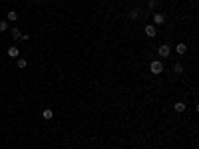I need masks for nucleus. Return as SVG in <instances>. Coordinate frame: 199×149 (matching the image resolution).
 <instances>
[{"mask_svg":"<svg viewBox=\"0 0 199 149\" xmlns=\"http://www.w3.org/2000/svg\"><path fill=\"white\" fill-rule=\"evenodd\" d=\"M183 72H185V68H183V64H181V62H177L175 66H173V74H175V76H181Z\"/></svg>","mask_w":199,"mask_h":149,"instance_id":"39448f33","label":"nucleus"},{"mask_svg":"<svg viewBox=\"0 0 199 149\" xmlns=\"http://www.w3.org/2000/svg\"><path fill=\"white\" fill-rule=\"evenodd\" d=\"M139 2H144V0H139Z\"/></svg>","mask_w":199,"mask_h":149,"instance_id":"dca6fc26","label":"nucleus"},{"mask_svg":"<svg viewBox=\"0 0 199 149\" xmlns=\"http://www.w3.org/2000/svg\"><path fill=\"white\" fill-rule=\"evenodd\" d=\"M157 54H159V58H167L169 54H171V48H169V44H161V46H159V50H157Z\"/></svg>","mask_w":199,"mask_h":149,"instance_id":"7ed1b4c3","label":"nucleus"},{"mask_svg":"<svg viewBox=\"0 0 199 149\" xmlns=\"http://www.w3.org/2000/svg\"><path fill=\"white\" fill-rule=\"evenodd\" d=\"M139 16H142V10H139V8H132V10H130V18H132V20L139 18Z\"/></svg>","mask_w":199,"mask_h":149,"instance_id":"9d476101","label":"nucleus"},{"mask_svg":"<svg viewBox=\"0 0 199 149\" xmlns=\"http://www.w3.org/2000/svg\"><path fill=\"white\" fill-rule=\"evenodd\" d=\"M185 107H187V105H185L183 102H177L175 105H173V109H175L177 113H183V111H185Z\"/></svg>","mask_w":199,"mask_h":149,"instance_id":"6e6552de","label":"nucleus"},{"mask_svg":"<svg viewBox=\"0 0 199 149\" xmlns=\"http://www.w3.org/2000/svg\"><path fill=\"white\" fill-rule=\"evenodd\" d=\"M149 70H151V74H155V76H159V74L163 72V64H161L159 60H153V62L149 64Z\"/></svg>","mask_w":199,"mask_h":149,"instance_id":"f257e3e1","label":"nucleus"},{"mask_svg":"<svg viewBox=\"0 0 199 149\" xmlns=\"http://www.w3.org/2000/svg\"><path fill=\"white\" fill-rule=\"evenodd\" d=\"M16 18H18V12H8V14H6V20H8V22H14V20H16Z\"/></svg>","mask_w":199,"mask_h":149,"instance_id":"f8f14e48","label":"nucleus"},{"mask_svg":"<svg viewBox=\"0 0 199 149\" xmlns=\"http://www.w3.org/2000/svg\"><path fill=\"white\" fill-rule=\"evenodd\" d=\"M42 117H44V119H48V121H50V119L54 117V111H52L50 107H44V109H42Z\"/></svg>","mask_w":199,"mask_h":149,"instance_id":"423d86ee","label":"nucleus"},{"mask_svg":"<svg viewBox=\"0 0 199 149\" xmlns=\"http://www.w3.org/2000/svg\"><path fill=\"white\" fill-rule=\"evenodd\" d=\"M6 54H8L10 58H18V54H20V52H18V48H16V46H10V48H8V52H6Z\"/></svg>","mask_w":199,"mask_h":149,"instance_id":"9b49d317","label":"nucleus"},{"mask_svg":"<svg viewBox=\"0 0 199 149\" xmlns=\"http://www.w3.org/2000/svg\"><path fill=\"white\" fill-rule=\"evenodd\" d=\"M8 30V22L6 20H0V32H6Z\"/></svg>","mask_w":199,"mask_h":149,"instance_id":"4468645a","label":"nucleus"},{"mask_svg":"<svg viewBox=\"0 0 199 149\" xmlns=\"http://www.w3.org/2000/svg\"><path fill=\"white\" fill-rule=\"evenodd\" d=\"M12 32V38L14 40H22V32H20V28H10Z\"/></svg>","mask_w":199,"mask_h":149,"instance_id":"0eeeda50","label":"nucleus"},{"mask_svg":"<svg viewBox=\"0 0 199 149\" xmlns=\"http://www.w3.org/2000/svg\"><path fill=\"white\" fill-rule=\"evenodd\" d=\"M16 64H18V68H20V70H24L26 66H28V60H24V58H20V60H18Z\"/></svg>","mask_w":199,"mask_h":149,"instance_id":"ddd939ff","label":"nucleus"},{"mask_svg":"<svg viewBox=\"0 0 199 149\" xmlns=\"http://www.w3.org/2000/svg\"><path fill=\"white\" fill-rule=\"evenodd\" d=\"M151 20H153V26H161V24L165 22V14L163 12H153Z\"/></svg>","mask_w":199,"mask_h":149,"instance_id":"f03ea898","label":"nucleus"},{"mask_svg":"<svg viewBox=\"0 0 199 149\" xmlns=\"http://www.w3.org/2000/svg\"><path fill=\"white\" fill-rule=\"evenodd\" d=\"M147 6H149V8H157V6H159V2H157V0H149V2H147Z\"/></svg>","mask_w":199,"mask_h":149,"instance_id":"2eb2a0df","label":"nucleus"},{"mask_svg":"<svg viewBox=\"0 0 199 149\" xmlns=\"http://www.w3.org/2000/svg\"><path fill=\"white\" fill-rule=\"evenodd\" d=\"M175 50H177V54H181V56H183V54H187V44H183V42H181V44H177V46H175Z\"/></svg>","mask_w":199,"mask_h":149,"instance_id":"1a4fd4ad","label":"nucleus"},{"mask_svg":"<svg viewBox=\"0 0 199 149\" xmlns=\"http://www.w3.org/2000/svg\"><path fill=\"white\" fill-rule=\"evenodd\" d=\"M155 34H157V28H155L153 24H147V26H145V36H149V38H155Z\"/></svg>","mask_w":199,"mask_h":149,"instance_id":"20e7f679","label":"nucleus"}]
</instances>
